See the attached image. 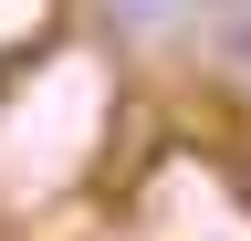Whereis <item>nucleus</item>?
<instances>
[]
</instances>
